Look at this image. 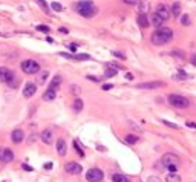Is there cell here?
<instances>
[{
  "mask_svg": "<svg viewBox=\"0 0 196 182\" xmlns=\"http://www.w3.org/2000/svg\"><path fill=\"white\" fill-rule=\"evenodd\" d=\"M155 14H156L159 18H162L164 22H167V20L170 18V15H172L170 8H169V6H165V5H158L156 9H155Z\"/></svg>",
  "mask_w": 196,
  "mask_h": 182,
  "instance_id": "9",
  "label": "cell"
},
{
  "mask_svg": "<svg viewBox=\"0 0 196 182\" xmlns=\"http://www.w3.org/2000/svg\"><path fill=\"white\" fill-rule=\"evenodd\" d=\"M23 139H25V133H23L22 129H15V130H12V133H11V141H12L14 144H20Z\"/></svg>",
  "mask_w": 196,
  "mask_h": 182,
  "instance_id": "11",
  "label": "cell"
},
{
  "mask_svg": "<svg viewBox=\"0 0 196 182\" xmlns=\"http://www.w3.org/2000/svg\"><path fill=\"white\" fill-rule=\"evenodd\" d=\"M138 139H140V138L136 136V135H132V133L124 138V141H126L127 144H136V142H138Z\"/></svg>",
  "mask_w": 196,
  "mask_h": 182,
  "instance_id": "25",
  "label": "cell"
},
{
  "mask_svg": "<svg viewBox=\"0 0 196 182\" xmlns=\"http://www.w3.org/2000/svg\"><path fill=\"white\" fill-rule=\"evenodd\" d=\"M167 182H181V176L176 172H172L170 175H167Z\"/></svg>",
  "mask_w": 196,
  "mask_h": 182,
  "instance_id": "24",
  "label": "cell"
},
{
  "mask_svg": "<svg viewBox=\"0 0 196 182\" xmlns=\"http://www.w3.org/2000/svg\"><path fill=\"white\" fill-rule=\"evenodd\" d=\"M123 3H126V5H138V2L140 0H121Z\"/></svg>",
  "mask_w": 196,
  "mask_h": 182,
  "instance_id": "36",
  "label": "cell"
},
{
  "mask_svg": "<svg viewBox=\"0 0 196 182\" xmlns=\"http://www.w3.org/2000/svg\"><path fill=\"white\" fill-rule=\"evenodd\" d=\"M40 138H41V141L44 142V144H52V141H54V135H52V130H49V129H46V130H43L41 132V135H40Z\"/></svg>",
  "mask_w": 196,
  "mask_h": 182,
  "instance_id": "15",
  "label": "cell"
},
{
  "mask_svg": "<svg viewBox=\"0 0 196 182\" xmlns=\"http://www.w3.org/2000/svg\"><path fill=\"white\" fill-rule=\"evenodd\" d=\"M75 9L80 15H83L84 18H92L98 14V8L90 2V0H83L75 5Z\"/></svg>",
  "mask_w": 196,
  "mask_h": 182,
  "instance_id": "2",
  "label": "cell"
},
{
  "mask_svg": "<svg viewBox=\"0 0 196 182\" xmlns=\"http://www.w3.org/2000/svg\"><path fill=\"white\" fill-rule=\"evenodd\" d=\"M35 92H37V86L34 83H26L25 84V89H23V96L25 98H31Z\"/></svg>",
  "mask_w": 196,
  "mask_h": 182,
  "instance_id": "13",
  "label": "cell"
},
{
  "mask_svg": "<svg viewBox=\"0 0 196 182\" xmlns=\"http://www.w3.org/2000/svg\"><path fill=\"white\" fill-rule=\"evenodd\" d=\"M112 54H114L115 57H118V58H123V60L126 58V55H124V54H121V52H118V51H115V52H112Z\"/></svg>",
  "mask_w": 196,
  "mask_h": 182,
  "instance_id": "39",
  "label": "cell"
},
{
  "mask_svg": "<svg viewBox=\"0 0 196 182\" xmlns=\"http://www.w3.org/2000/svg\"><path fill=\"white\" fill-rule=\"evenodd\" d=\"M46 78H48V72H46V71H44V72H41V74H40V83H44V81H46Z\"/></svg>",
  "mask_w": 196,
  "mask_h": 182,
  "instance_id": "35",
  "label": "cell"
},
{
  "mask_svg": "<svg viewBox=\"0 0 196 182\" xmlns=\"http://www.w3.org/2000/svg\"><path fill=\"white\" fill-rule=\"evenodd\" d=\"M65 170H66V172H68L69 175H80V173L83 172L81 165H80L78 162H74V161L68 162V164L65 165Z\"/></svg>",
  "mask_w": 196,
  "mask_h": 182,
  "instance_id": "10",
  "label": "cell"
},
{
  "mask_svg": "<svg viewBox=\"0 0 196 182\" xmlns=\"http://www.w3.org/2000/svg\"><path fill=\"white\" fill-rule=\"evenodd\" d=\"M126 78H127V80H133V75H132V74H127Z\"/></svg>",
  "mask_w": 196,
  "mask_h": 182,
  "instance_id": "48",
  "label": "cell"
},
{
  "mask_svg": "<svg viewBox=\"0 0 196 182\" xmlns=\"http://www.w3.org/2000/svg\"><path fill=\"white\" fill-rule=\"evenodd\" d=\"M136 6H138V11H140V14H147V12H149V8H150V5H149V0H140Z\"/></svg>",
  "mask_w": 196,
  "mask_h": 182,
  "instance_id": "20",
  "label": "cell"
},
{
  "mask_svg": "<svg viewBox=\"0 0 196 182\" xmlns=\"http://www.w3.org/2000/svg\"><path fill=\"white\" fill-rule=\"evenodd\" d=\"M152 23H153V26H155V28H161V26H162V23H164V20H162V18H159V17H158L156 14H155V12H153V14H152Z\"/></svg>",
  "mask_w": 196,
  "mask_h": 182,
  "instance_id": "23",
  "label": "cell"
},
{
  "mask_svg": "<svg viewBox=\"0 0 196 182\" xmlns=\"http://www.w3.org/2000/svg\"><path fill=\"white\" fill-rule=\"evenodd\" d=\"M172 55L179 57V58H184V54H181V51H173V52H172Z\"/></svg>",
  "mask_w": 196,
  "mask_h": 182,
  "instance_id": "38",
  "label": "cell"
},
{
  "mask_svg": "<svg viewBox=\"0 0 196 182\" xmlns=\"http://www.w3.org/2000/svg\"><path fill=\"white\" fill-rule=\"evenodd\" d=\"M55 96H57V92L51 91V89H48V91L43 93V99H44V101H54Z\"/></svg>",
  "mask_w": 196,
  "mask_h": 182,
  "instance_id": "22",
  "label": "cell"
},
{
  "mask_svg": "<svg viewBox=\"0 0 196 182\" xmlns=\"http://www.w3.org/2000/svg\"><path fill=\"white\" fill-rule=\"evenodd\" d=\"M51 8H52L55 12H61V11H63V6H61L58 2H54V3H51Z\"/></svg>",
  "mask_w": 196,
  "mask_h": 182,
  "instance_id": "28",
  "label": "cell"
},
{
  "mask_svg": "<svg viewBox=\"0 0 196 182\" xmlns=\"http://www.w3.org/2000/svg\"><path fill=\"white\" fill-rule=\"evenodd\" d=\"M72 92H75V93H80V87H78V86H72Z\"/></svg>",
  "mask_w": 196,
  "mask_h": 182,
  "instance_id": "44",
  "label": "cell"
},
{
  "mask_svg": "<svg viewBox=\"0 0 196 182\" xmlns=\"http://www.w3.org/2000/svg\"><path fill=\"white\" fill-rule=\"evenodd\" d=\"M187 126H189L190 129H196V123H187Z\"/></svg>",
  "mask_w": 196,
  "mask_h": 182,
  "instance_id": "45",
  "label": "cell"
},
{
  "mask_svg": "<svg viewBox=\"0 0 196 182\" xmlns=\"http://www.w3.org/2000/svg\"><path fill=\"white\" fill-rule=\"evenodd\" d=\"M83 107H84V103H83V99H81V98H75V99H74V106H72V109H74V113H80V112L83 110Z\"/></svg>",
  "mask_w": 196,
  "mask_h": 182,
  "instance_id": "21",
  "label": "cell"
},
{
  "mask_svg": "<svg viewBox=\"0 0 196 182\" xmlns=\"http://www.w3.org/2000/svg\"><path fill=\"white\" fill-rule=\"evenodd\" d=\"M190 61H192V64H193V66H196V54H193V55L190 57Z\"/></svg>",
  "mask_w": 196,
  "mask_h": 182,
  "instance_id": "41",
  "label": "cell"
},
{
  "mask_svg": "<svg viewBox=\"0 0 196 182\" xmlns=\"http://www.w3.org/2000/svg\"><path fill=\"white\" fill-rule=\"evenodd\" d=\"M15 78H17V77H15V74H14L11 69H8V67H0V81H2V83L9 84V83H12Z\"/></svg>",
  "mask_w": 196,
  "mask_h": 182,
  "instance_id": "6",
  "label": "cell"
},
{
  "mask_svg": "<svg viewBox=\"0 0 196 182\" xmlns=\"http://www.w3.org/2000/svg\"><path fill=\"white\" fill-rule=\"evenodd\" d=\"M60 86H61V75H55V77L52 78V81L49 83V87H48V89L57 92V89H58Z\"/></svg>",
  "mask_w": 196,
  "mask_h": 182,
  "instance_id": "17",
  "label": "cell"
},
{
  "mask_svg": "<svg viewBox=\"0 0 196 182\" xmlns=\"http://www.w3.org/2000/svg\"><path fill=\"white\" fill-rule=\"evenodd\" d=\"M136 22H138V25H140V28H147L149 25H150V22H149V17H147V14H140L138 15V18H136Z\"/></svg>",
  "mask_w": 196,
  "mask_h": 182,
  "instance_id": "19",
  "label": "cell"
},
{
  "mask_svg": "<svg viewBox=\"0 0 196 182\" xmlns=\"http://www.w3.org/2000/svg\"><path fill=\"white\" fill-rule=\"evenodd\" d=\"M20 67L28 75H34V74H37L40 71V64L39 61H35V60H25V61H22Z\"/></svg>",
  "mask_w": 196,
  "mask_h": 182,
  "instance_id": "5",
  "label": "cell"
},
{
  "mask_svg": "<svg viewBox=\"0 0 196 182\" xmlns=\"http://www.w3.org/2000/svg\"><path fill=\"white\" fill-rule=\"evenodd\" d=\"M14 161V152L11 148H2V162H12Z\"/></svg>",
  "mask_w": 196,
  "mask_h": 182,
  "instance_id": "12",
  "label": "cell"
},
{
  "mask_svg": "<svg viewBox=\"0 0 196 182\" xmlns=\"http://www.w3.org/2000/svg\"><path fill=\"white\" fill-rule=\"evenodd\" d=\"M118 72V69L115 67L114 63L111 64H106V69H104V78H111V77H115Z\"/></svg>",
  "mask_w": 196,
  "mask_h": 182,
  "instance_id": "16",
  "label": "cell"
},
{
  "mask_svg": "<svg viewBox=\"0 0 196 182\" xmlns=\"http://www.w3.org/2000/svg\"><path fill=\"white\" fill-rule=\"evenodd\" d=\"M162 124H165L167 127H170V129H173V130H178V129H179L176 124H173V123H170V121H167V119H162Z\"/></svg>",
  "mask_w": 196,
  "mask_h": 182,
  "instance_id": "31",
  "label": "cell"
},
{
  "mask_svg": "<svg viewBox=\"0 0 196 182\" xmlns=\"http://www.w3.org/2000/svg\"><path fill=\"white\" fill-rule=\"evenodd\" d=\"M147 182H161V179L158 176H150V178H147Z\"/></svg>",
  "mask_w": 196,
  "mask_h": 182,
  "instance_id": "37",
  "label": "cell"
},
{
  "mask_svg": "<svg viewBox=\"0 0 196 182\" xmlns=\"http://www.w3.org/2000/svg\"><path fill=\"white\" fill-rule=\"evenodd\" d=\"M111 89H114L112 84H104V86H103V91H111Z\"/></svg>",
  "mask_w": 196,
  "mask_h": 182,
  "instance_id": "40",
  "label": "cell"
},
{
  "mask_svg": "<svg viewBox=\"0 0 196 182\" xmlns=\"http://www.w3.org/2000/svg\"><path fill=\"white\" fill-rule=\"evenodd\" d=\"M129 127H130L132 130H135L136 133H141V127H138L135 123H129Z\"/></svg>",
  "mask_w": 196,
  "mask_h": 182,
  "instance_id": "33",
  "label": "cell"
},
{
  "mask_svg": "<svg viewBox=\"0 0 196 182\" xmlns=\"http://www.w3.org/2000/svg\"><path fill=\"white\" fill-rule=\"evenodd\" d=\"M112 181L114 182H129V179L124 175H114L112 176Z\"/></svg>",
  "mask_w": 196,
  "mask_h": 182,
  "instance_id": "26",
  "label": "cell"
},
{
  "mask_svg": "<svg viewBox=\"0 0 196 182\" xmlns=\"http://www.w3.org/2000/svg\"><path fill=\"white\" fill-rule=\"evenodd\" d=\"M170 12H172V17H173V18H178L179 15H182V14H181V3H179V2H175V3L172 5V8H170Z\"/></svg>",
  "mask_w": 196,
  "mask_h": 182,
  "instance_id": "18",
  "label": "cell"
},
{
  "mask_svg": "<svg viewBox=\"0 0 196 182\" xmlns=\"http://www.w3.org/2000/svg\"><path fill=\"white\" fill-rule=\"evenodd\" d=\"M165 83L164 81H147V83H140L136 86V89H143V91H153V89H159L164 87Z\"/></svg>",
  "mask_w": 196,
  "mask_h": 182,
  "instance_id": "8",
  "label": "cell"
},
{
  "mask_svg": "<svg viewBox=\"0 0 196 182\" xmlns=\"http://www.w3.org/2000/svg\"><path fill=\"white\" fill-rule=\"evenodd\" d=\"M0 161H2V148H0Z\"/></svg>",
  "mask_w": 196,
  "mask_h": 182,
  "instance_id": "49",
  "label": "cell"
},
{
  "mask_svg": "<svg viewBox=\"0 0 196 182\" xmlns=\"http://www.w3.org/2000/svg\"><path fill=\"white\" fill-rule=\"evenodd\" d=\"M161 164H162L164 168H167V170L172 173V172H175V170L179 167L181 159H179V156H176L175 153H165V155L161 158Z\"/></svg>",
  "mask_w": 196,
  "mask_h": 182,
  "instance_id": "3",
  "label": "cell"
},
{
  "mask_svg": "<svg viewBox=\"0 0 196 182\" xmlns=\"http://www.w3.org/2000/svg\"><path fill=\"white\" fill-rule=\"evenodd\" d=\"M44 168H46V170H51V168H52V164H51V162H49V164H46V165H44Z\"/></svg>",
  "mask_w": 196,
  "mask_h": 182,
  "instance_id": "47",
  "label": "cell"
},
{
  "mask_svg": "<svg viewBox=\"0 0 196 182\" xmlns=\"http://www.w3.org/2000/svg\"><path fill=\"white\" fill-rule=\"evenodd\" d=\"M176 78H179V80H186V78H187V74H186L184 71H181V69H179V71H178V77H176Z\"/></svg>",
  "mask_w": 196,
  "mask_h": 182,
  "instance_id": "34",
  "label": "cell"
},
{
  "mask_svg": "<svg viewBox=\"0 0 196 182\" xmlns=\"http://www.w3.org/2000/svg\"><path fill=\"white\" fill-rule=\"evenodd\" d=\"M37 2H39V5H40V6H41V8L44 9V12H46V14H49V8H48L46 2H44V0H37Z\"/></svg>",
  "mask_w": 196,
  "mask_h": 182,
  "instance_id": "32",
  "label": "cell"
},
{
  "mask_svg": "<svg viewBox=\"0 0 196 182\" xmlns=\"http://www.w3.org/2000/svg\"><path fill=\"white\" fill-rule=\"evenodd\" d=\"M23 168H25L26 172H32V167H29V165H26V164H23Z\"/></svg>",
  "mask_w": 196,
  "mask_h": 182,
  "instance_id": "42",
  "label": "cell"
},
{
  "mask_svg": "<svg viewBox=\"0 0 196 182\" xmlns=\"http://www.w3.org/2000/svg\"><path fill=\"white\" fill-rule=\"evenodd\" d=\"M181 25H184V26H190V17H189L187 14H184V15L181 17Z\"/></svg>",
  "mask_w": 196,
  "mask_h": 182,
  "instance_id": "29",
  "label": "cell"
},
{
  "mask_svg": "<svg viewBox=\"0 0 196 182\" xmlns=\"http://www.w3.org/2000/svg\"><path fill=\"white\" fill-rule=\"evenodd\" d=\"M103 178H104V175H103V172L100 168H90L86 173V179L89 182H101Z\"/></svg>",
  "mask_w": 196,
  "mask_h": 182,
  "instance_id": "7",
  "label": "cell"
},
{
  "mask_svg": "<svg viewBox=\"0 0 196 182\" xmlns=\"http://www.w3.org/2000/svg\"><path fill=\"white\" fill-rule=\"evenodd\" d=\"M37 31H40V32H44V34H48V32L51 31V28H49V26H46V25H39V26H37Z\"/></svg>",
  "mask_w": 196,
  "mask_h": 182,
  "instance_id": "30",
  "label": "cell"
},
{
  "mask_svg": "<svg viewBox=\"0 0 196 182\" xmlns=\"http://www.w3.org/2000/svg\"><path fill=\"white\" fill-rule=\"evenodd\" d=\"M74 148L77 150V153H78L80 156H84V152H83V148H81V145H80V142L77 141V139L74 141Z\"/></svg>",
  "mask_w": 196,
  "mask_h": 182,
  "instance_id": "27",
  "label": "cell"
},
{
  "mask_svg": "<svg viewBox=\"0 0 196 182\" xmlns=\"http://www.w3.org/2000/svg\"><path fill=\"white\" fill-rule=\"evenodd\" d=\"M58 31H60V32H63V34H68V29H66V28H60Z\"/></svg>",
  "mask_w": 196,
  "mask_h": 182,
  "instance_id": "46",
  "label": "cell"
},
{
  "mask_svg": "<svg viewBox=\"0 0 196 182\" xmlns=\"http://www.w3.org/2000/svg\"><path fill=\"white\" fill-rule=\"evenodd\" d=\"M69 49H71L72 52H77V45H69Z\"/></svg>",
  "mask_w": 196,
  "mask_h": 182,
  "instance_id": "43",
  "label": "cell"
},
{
  "mask_svg": "<svg viewBox=\"0 0 196 182\" xmlns=\"http://www.w3.org/2000/svg\"><path fill=\"white\" fill-rule=\"evenodd\" d=\"M172 37H173L172 29L161 26V28L155 29V32L150 37V42H152V45H155V46H162V45H167L172 40Z\"/></svg>",
  "mask_w": 196,
  "mask_h": 182,
  "instance_id": "1",
  "label": "cell"
},
{
  "mask_svg": "<svg viewBox=\"0 0 196 182\" xmlns=\"http://www.w3.org/2000/svg\"><path fill=\"white\" fill-rule=\"evenodd\" d=\"M66 152H68L66 141H65L63 138H58V139H57V153H58L60 156H65V155H66Z\"/></svg>",
  "mask_w": 196,
  "mask_h": 182,
  "instance_id": "14",
  "label": "cell"
},
{
  "mask_svg": "<svg viewBox=\"0 0 196 182\" xmlns=\"http://www.w3.org/2000/svg\"><path fill=\"white\" fill-rule=\"evenodd\" d=\"M167 99H169L170 106H173V107H178V109H187V107L190 106V101H189L186 96H182V95L170 93V95L167 96Z\"/></svg>",
  "mask_w": 196,
  "mask_h": 182,
  "instance_id": "4",
  "label": "cell"
}]
</instances>
